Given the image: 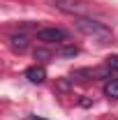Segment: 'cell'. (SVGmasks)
<instances>
[{
  "mask_svg": "<svg viewBox=\"0 0 118 120\" xmlns=\"http://www.w3.org/2000/svg\"><path fill=\"white\" fill-rule=\"evenodd\" d=\"M76 28L81 30L83 35L93 37V39H109L111 37V30L106 28L104 23L95 21V19H88V16H76Z\"/></svg>",
  "mask_w": 118,
  "mask_h": 120,
  "instance_id": "6da1fadb",
  "label": "cell"
},
{
  "mask_svg": "<svg viewBox=\"0 0 118 120\" xmlns=\"http://www.w3.org/2000/svg\"><path fill=\"white\" fill-rule=\"evenodd\" d=\"M67 37H70V32L63 28H56V26L37 30V39L44 42V44H60V42H67Z\"/></svg>",
  "mask_w": 118,
  "mask_h": 120,
  "instance_id": "7a4b0ae2",
  "label": "cell"
},
{
  "mask_svg": "<svg viewBox=\"0 0 118 120\" xmlns=\"http://www.w3.org/2000/svg\"><path fill=\"white\" fill-rule=\"evenodd\" d=\"M53 5L58 7L60 12H65V14L83 16V12H86V5H81V2H76V0H53Z\"/></svg>",
  "mask_w": 118,
  "mask_h": 120,
  "instance_id": "3957f363",
  "label": "cell"
},
{
  "mask_svg": "<svg viewBox=\"0 0 118 120\" xmlns=\"http://www.w3.org/2000/svg\"><path fill=\"white\" fill-rule=\"evenodd\" d=\"M26 79L30 83H44L46 81V69L42 65H35V67H28L26 69Z\"/></svg>",
  "mask_w": 118,
  "mask_h": 120,
  "instance_id": "277c9868",
  "label": "cell"
},
{
  "mask_svg": "<svg viewBox=\"0 0 118 120\" xmlns=\"http://www.w3.org/2000/svg\"><path fill=\"white\" fill-rule=\"evenodd\" d=\"M9 46H12L14 51H26V49H28V35H23V32L12 35V37H9Z\"/></svg>",
  "mask_w": 118,
  "mask_h": 120,
  "instance_id": "5b68a950",
  "label": "cell"
},
{
  "mask_svg": "<svg viewBox=\"0 0 118 120\" xmlns=\"http://www.w3.org/2000/svg\"><path fill=\"white\" fill-rule=\"evenodd\" d=\"M104 95L111 97V99L118 97V79H109V81L104 83Z\"/></svg>",
  "mask_w": 118,
  "mask_h": 120,
  "instance_id": "8992f818",
  "label": "cell"
},
{
  "mask_svg": "<svg viewBox=\"0 0 118 120\" xmlns=\"http://www.w3.org/2000/svg\"><path fill=\"white\" fill-rule=\"evenodd\" d=\"M106 67L118 72V56H109V58H106Z\"/></svg>",
  "mask_w": 118,
  "mask_h": 120,
  "instance_id": "52a82bcc",
  "label": "cell"
},
{
  "mask_svg": "<svg viewBox=\"0 0 118 120\" xmlns=\"http://www.w3.org/2000/svg\"><path fill=\"white\" fill-rule=\"evenodd\" d=\"M30 120H44V118H37V116H32V118H30Z\"/></svg>",
  "mask_w": 118,
  "mask_h": 120,
  "instance_id": "ba28073f",
  "label": "cell"
}]
</instances>
